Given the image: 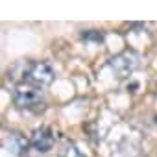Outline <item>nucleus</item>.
Segmentation results:
<instances>
[{
  "label": "nucleus",
  "mask_w": 157,
  "mask_h": 157,
  "mask_svg": "<svg viewBox=\"0 0 157 157\" xmlns=\"http://www.w3.org/2000/svg\"><path fill=\"white\" fill-rule=\"evenodd\" d=\"M11 96H13L15 105H19L21 109H32V107H35V105L41 104V100H43V89L37 87V85H33V83H30V82L22 80V82L15 83Z\"/></svg>",
  "instance_id": "obj_1"
},
{
  "label": "nucleus",
  "mask_w": 157,
  "mask_h": 157,
  "mask_svg": "<svg viewBox=\"0 0 157 157\" xmlns=\"http://www.w3.org/2000/svg\"><path fill=\"white\" fill-rule=\"evenodd\" d=\"M139 65H140V57L133 50H124L109 59V68L118 78H128L129 74H133L139 68Z\"/></svg>",
  "instance_id": "obj_2"
},
{
  "label": "nucleus",
  "mask_w": 157,
  "mask_h": 157,
  "mask_svg": "<svg viewBox=\"0 0 157 157\" xmlns=\"http://www.w3.org/2000/svg\"><path fill=\"white\" fill-rule=\"evenodd\" d=\"M54 78H56L54 68L46 61H35L24 72V82H30V83H33V85H37L41 89L46 87V85H50L54 82Z\"/></svg>",
  "instance_id": "obj_3"
},
{
  "label": "nucleus",
  "mask_w": 157,
  "mask_h": 157,
  "mask_svg": "<svg viewBox=\"0 0 157 157\" xmlns=\"http://www.w3.org/2000/svg\"><path fill=\"white\" fill-rule=\"evenodd\" d=\"M28 144H30V140L19 131H4V135H2V148L11 157H21L26 151Z\"/></svg>",
  "instance_id": "obj_4"
},
{
  "label": "nucleus",
  "mask_w": 157,
  "mask_h": 157,
  "mask_svg": "<svg viewBox=\"0 0 157 157\" xmlns=\"http://www.w3.org/2000/svg\"><path fill=\"white\" fill-rule=\"evenodd\" d=\"M54 139H56V137H54V133H52L50 128H37V129H33L32 135H30V146H32L33 150L41 151V153H46V151L52 150Z\"/></svg>",
  "instance_id": "obj_5"
},
{
  "label": "nucleus",
  "mask_w": 157,
  "mask_h": 157,
  "mask_svg": "<svg viewBox=\"0 0 157 157\" xmlns=\"http://www.w3.org/2000/svg\"><path fill=\"white\" fill-rule=\"evenodd\" d=\"M59 157H87L74 142H65V146L59 151Z\"/></svg>",
  "instance_id": "obj_6"
},
{
  "label": "nucleus",
  "mask_w": 157,
  "mask_h": 157,
  "mask_svg": "<svg viewBox=\"0 0 157 157\" xmlns=\"http://www.w3.org/2000/svg\"><path fill=\"white\" fill-rule=\"evenodd\" d=\"M83 39H96V41H102V33H98L96 30H91V32L83 33Z\"/></svg>",
  "instance_id": "obj_7"
}]
</instances>
